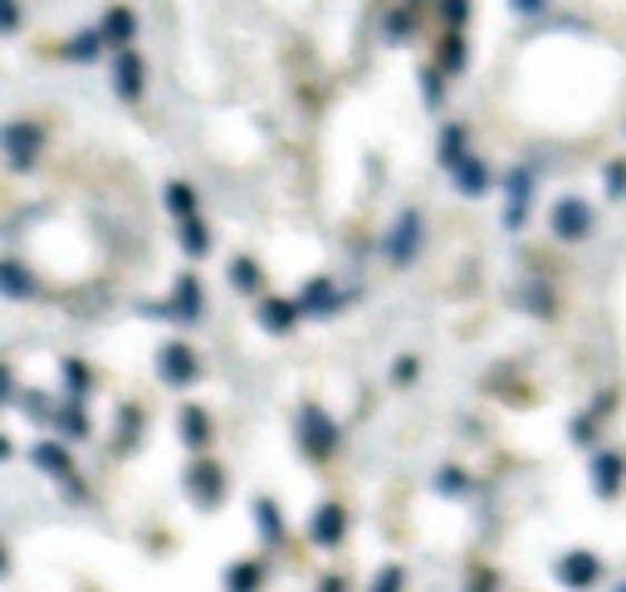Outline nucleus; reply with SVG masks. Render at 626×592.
Masks as SVG:
<instances>
[{
	"instance_id": "c9c22d12",
	"label": "nucleus",
	"mask_w": 626,
	"mask_h": 592,
	"mask_svg": "<svg viewBox=\"0 0 626 592\" xmlns=\"http://www.w3.org/2000/svg\"><path fill=\"white\" fill-rule=\"evenodd\" d=\"M465 592H495V573H489V569H475V578L465 583Z\"/></svg>"
},
{
	"instance_id": "6e6552de",
	"label": "nucleus",
	"mask_w": 626,
	"mask_h": 592,
	"mask_svg": "<svg viewBox=\"0 0 626 592\" xmlns=\"http://www.w3.org/2000/svg\"><path fill=\"white\" fill-rule=\"evenodd\" d=\"M342 534H348V510H342V504H318L314 510V520H309V539L318 549H338L342 544Z\"/></svg>"
},
{
	"instance_id": "58836bf2",
	"label": "nucleus",
	"mask_w": 626,
	"mask_h": 592,
	"mask_svg": "<svg viewBox=\"0 0 626 592\" xmlns=\"http://www.w3.org/2000/svg\"><path fill=\"white\" fill-rule=\"evenodd\" d=\"M573 441H578V446H593V441H597V422H573Z\"/></svg>"
},
{
	"instance_id": "e433bc0d",
	"label": "nucleus",
	"mask_w": 626,
	"mask_h": 592,
	"mask_svg": "<svg viewBox=\"0 0 626 592\" xmlns=\"http://www.w3.org/2000/svg\"><path fill=\"white\" fill-rule=\"evenodd\" d=\"M416 373H421V363H416V357H401V363H397V373H391V377H397L401 387H407V382H416Z\"/></svg>"
},
{
	"instance_id": "473e14b6",
	"label": "nucleus",
	"mask_w": 626,
	"mask_h": 592,
	"mask_svg": "<svg viewBox=\"0 0 626 592\" xmlns=\"http://www.w3.org/2000/svg\"><path fill=\"white\" fill-rule=\"evenodd\" d=\"M607 196L622 201L626 196V162H607Z\"/></svg>"
},
{
	"instance_id": "5701e85b",
	"label": "nucleus",
	"mask_w": 626,
	"mask_h": 592,
	"mask_svg": "<svg viewBox=\"0 0 626 592\" xmlns=\"http://www.w3.org/2000/svg\"><path fill=\"white\" fill-rule=\"evenodd\" d=\"M196 206H201V201H196V191L187 187V181H171V187H167V211L177 220H196Z\"/></svg>"
},
{
	"instance_id": "79ce46f5",
	"label": "nucleus",
	"mask_w": 626,
	"mask_h": 592,
	"mask_svg": "<svg viewBox=\"0 0 626 592\" xmlns=\"http://www.w3.org/2000/svg\"><path fill=\"white\" fill-rule=\"evenodd\" d=\"M318 592H342V578H324V588Z\"/></svg>"
},
{
	"instance_id": "4468645a",
	"label": "nucleus",
	"mask_w": 626,
	"mask_h": 592,
	"mask_svg": "<svg viewBox=\"0 0 626 592\" xmlns=\"http://www.w3.org/2000/svg\"><path fill=\"white\" fill-rule=\"evenodd\" d=\"M299 308H304V314H334V308H338L334 279H309L304 294H299Z\"/></svg>"
},
{
	"instance_id": "f3484780",
	"label": "nucleus",
	"mask_w": 626,
	"mask_h": 592,
	"mask_svg": "<svg viewBox=\"0 0 626 592\" xmlns=\"http://www.w3.org/2000/svg\"><path fill=\"white\" fill-rule=\"evenodd\" d=\"M181 441H187L191 451L211 446V416H206L201 406H187V412H181Z\"/></svg>"
},
{
	"instance_id": "9d476101",
	"label": "nucleus",
	"mask_w": 626,
	"mask_h": 592,
	"mask_svg": "<svg viewBox=\"0 0 626 592\" xmlns=\"http://www.w3.org/2000/svg\"><path fill=\"white\" fill-rule=\"evenodd\" d=\"M34 465H40L44 475L64 480V490H69V495H83V485H73V461H69L64 441H40V446H34Z\"/></svg>"
},
{
	"instance_id": "aec40b11",
	"label": "nucleus",
	"mask_w": 626,
	"mask_h": 592,
	"mask_svg": "<svg viewBox=\"0 0 626 592\" xmlns=\"http://www.w3.org/2000/svg\"><path fill=\"white\" fill-rule=\"evenodd\" d=\"M54 426H59V436H64V441H83V436H89V416H83L79 402H64V406H59Z\"/></svg>"
},
{
	"instance_id": "c85d7f7f",
	"label": "nucleus",
	"mask_w": 626,
	"mask_h": 592,
	"mask_svg": "<svg viewBox=\"0 0 626 592\" xmlns=\"http://www.w3.org/2000/svg\"><path fill=\"white\" fill-rule=\"evenodd\" d=\"M230 285L245 289V294H255V289H260V265L245 260V255H240V260H230Z\"/></svg>"
},
{
	"instance_id": "2f4dec72",
	"label": "nucleus",
	"mask_w": 626,
	"mask_h": 592,
	"mask_svg": "<svg viewBox=\"0 0 626 592\" xmlns=\"http://www.w3.org/2000/svg\"><path fill=\"white\" fill-rule=\"evenodd\" d=\"M440 495H465V490H470V480H465V471H456V465H450V471H440Z\"/></svg>"
},
{
	"instance_id": "4c0bfd02",
	"label": "nucleus",
	"mask_w": 626,
	"mask_h": 592,
	"mask_svg": "<svg viewBox=\"0 0 626 592\" xmlns=\"http://www.w3.org/2000/svg\"><path fill=\"white\" fill-rule=\"evenodd\" d=\"M421 83H426V103H431V108H440V73H431V69H426V73H421Z\"/></svg>"
},
{
	"instance_id": "7c9ffc66",
	"label": "nucleus",
	"mask_w": 626,
	"mask_h": 592,
	"mask_svg": "<svg viewBox=\"0 0 626 592\" xmlns=\"http://www.w3.org/2000/svg\"><path fill=\"white\" fill-rule=\"evenodd\" d=\"M465 16H470V0H440V20H446L450 30H460Z\"/></svg>"
},
{
	"instance_id": "ea45409f",
	"label": "nucleus",
	"mask_w": 626,
	"mask_h": 592,
	"mask_svg": "<svg viewBox=\"0 0 626 592\" xmlns=\"http://www.w3.org/2000/svg\"><path fill=\"white\" fill-rule=\"evenodd\" d=\"M519 16H538V10H548V0H509Z\"/></svg>"
},
{
	"instance_id": "39448f33",
	"label": "nucleus",
	"mask_w": 626,
	"mask_h": 592,
	"mask_svg": "<svg viewBox=\"0 0 626 592\" xmlns=\"http://www.w3.org/2000/svg\"><path fill=\"white\" fill-rule=\"evenodd\" d=\"M187 495L196 500V510H216L226 500V475H220L216 461H196L187 471Z\"/></svg>"
},
{
	"instance_id": "1a4fd4ad",
	"label": "nucleus",
	"mask_w": 626,
	"mask_h": 592,
	"mask_svg": "<svg viewBox=\"0 0 626 592\" xmlns=\"http://www.w3.org/2000/svg\"><path fill=\"white\" fill-rule=\"evenodd\" d=\"M529 196H534V171L529 167H514L509 171V196H505V226L519 230L529 220Z\"/></svg>"
},
{
	"instance_id": "6ab92c4d",
	"label": "nucleus",
	"mask_w": 626,
	"mask_h": 592,
	"mask_svg": "<svg viewBox=\"0 0 626 592\" xmlns=\"http://www.w3.org/2000/svg\"><path fill=\"white\" fill-rule=\"evenodd\" d=\"M0 289H6V299H30V294H34V279L24 275L20 260H6V265H0Z\"/></svg>"
},
{
	"instance_id": "4be33fe9",
	"label": "nucleus",
	"mask_w": 626,
	"mask_h": 592,
	"mask_svg": "<svg viewBox=\"0 0 626 592\" xmlns=\"http://www.w3.org/2000/svg\"><path fill=\"white\" fill-rule=\"evenodd\" d=\"M465 157H470V152H465V128H456V122H450V128L440 132V167L456 171Z\"/></svg>"
},
{
	"instance_id": "bb28decb",
	"label": "nucleus",
	"mask_w": 626,
	"mask_h": 592,
	"mask_svg": "<svg viewBox=\"0 0 626 592\" xmlns=\"http://www.w3.org/2000/svg\"><path fill=\"white\" fill-rule=\"evenodd\" d=\"M260 563H255V559H245V563H236V569H230L226 573V588L230 592H255V588H260Z\"/></svg>"
},
{
	"instance_id": "dca6fc26",
	"label": "nucleus",
	"mask_w": 626,
	"mask_h": 592,
	"mask_svg": "<svg viewBox=\"0 0 626 592\" xmlns=\"http://www.w3.org/2000/svg\"><path fill=\"white\" fill-rule=\"evenodd\" d=\"M132 30H138V20H132L128 6H113V10L103 16V40L113 45V49H128V45H132Z\"/></svg>"
},
{
	"instance_id": "a19ab883",
	"label": "nucleus",
	"mask_w": 626,
	"mask_h": 592,
	"mask_svg": "<svg viewBox=\"0 0 626 592\" xmlns=\"http://www.w3.org/2000/svg\"><path fill=\"white\" fill-rule=\"evenodd\" d=\"M6 30H10V34L20 30V0H6Z\"/></svg>"
},
{
	"instance_id": "f03ea898",
	"label": "nucleus",
	"mask_w": 626,
	"mask_h": 592,
	"mask_svg": "<svg viewBox=\"0 0 626 592\" xmlns=\"http://www.w3.org/2000/svg\"><path fill=\"white\" fill-rule=\"evenodd\" d=\"M0 147H6V162L16 171H30L40 162V147H44V128H34V122H10L6 132H0Z\"/></svg>"
},
{
	"instance_id": "0eeeda50",
	"label": "nucleus",
	"mask_w": 626,
	"mask_h": 592,
	"mask_svg": "<svg viewBox=\"0 0 626 592\" xmlns=\"http://www.w3.org/2000/svg\"><path fill=\"white\" fill-rule=\"evenodd\" d=\"M597 578H603V559L597 553H563L558 559V583L563 588H573V592H587V588H597Z\"/></svg>"
},
{
	"instance_id": "423d86ee",
	"label": "nucleus",
	"mask_w": 626,
	"mask_h": 592,
	"mask_svg": "<svg viewBox=\"0 0 626 592\" xmlns=\"http://www.w3.org/2000/svg\"><path fill=\"white\" fill-rule=\"evenodd\" d=\"M416 250H421V216L401 211L397 226H391V236H387V260L391 265H411Z\"/></svg>"
},
{
	"instance_id": "a878e982",
	"label": "nucleus",
	"mask_w": 626,
	"mask_h": 592,
	"mask_svg": "<svg viewBox=\"0 0 626 592\" xmlns=\"http://www.w3.org/2000/svg\"><path fill=\"white\" fill-rule=\"evenodd\" d=\"M103 30H83V34H73V40L64 45V55L69 59H79V65H89V59H98V49H103Z\"/></svg>"
},
{
	"instance_id": "393cba45",
	"label": "nucleus",
	"mask_w": 626,
	"mask_h": 592,
	"mask_svg": "<svg viewBox=\"0 0 626 592\" xmlns=\"http://www.w3.org/2000/svg\"><path fill=\"white\" fill-rule=\"evenodd\" d=\"M181 250L196 255V260H201V255L211 250V230H206V220H201V216H196V220H181Z\"/></svg>"
},
{
	"instance_id": "f704fd0d",
	"label": "nucleus",
	"mask_w": 626,
	"mask_h": 592,
	"mask_svg": "<svg viewBox=\"0 0 626 592\" xmlns=\"http://www.w3.org/2000/svg\"><path fill=\"white\" fill-rule=\"evenodd\" d=\"M372 592H401V569H397V563L372 578Z\"/></svg>"
},
{
	"instance_id": "7ed1b4c3",
	"label": "nucleus",
	"mask_w": 626,
	"mask_h": 592,
	"mask_svg": "<svg viewBox=\"0 0 626 592\" xmlns=\"http://www.w3.org/2000/svg\"><path fill=\"white\" fill-rule=\"evenodd\" d=\"M548 230H554L558 240H587V230H593V206L578 201V196H563L554 211H548Z\"/></svg>"
},
{
	"instance_id": "c756f323",
	"label": "nucleus",
	"mask_w": 626,
	"mask_h": 592,
	"mask_svg": "<svg viewBox=\"0 0 626 592\" xmlns=\"http://www.w3.org/2000/svg\"><path fill=\"white\" fill-rule=\"evenodd\" d=\"M138 431H142V412H138V406H122V436H118V446L132 451V446H138Z\"/></svg>"
},
{
	"instance_id": "2eb2a0df",
	"label": "nucleus",
	"mask_w": 626,
	"mask_h": 592,
	"mask_svg": "<svg viewBox=\"0 0 626 592\" xmlns=\"http://www.w3.org/2000/svg\"><path fill=\"white\" fill-rule=\"evenodd\" d=\"M299 314H304V308L294 304V299H265L260 304V324L269 333H289L294 324H299Z\"/></svg>"
},
{
	"instance_id": "b1692460",
	"label": "nucleus",
	"mask_w": 626,
	"mask_h": 592,
	"mask_svg": "<svg viewBox=\"0 0 626 592\" xmlns=\"http://www.w3.org/2000/svg\"><path fill=\"white\" fill-rule=\"evenodd\" d=\"M64 387H69V397H73V402L89 397V387H93L89 363H79V357H64Z\"/></svg>"
},
{
	"instance_id": "37998d69",
	"label": "nucleus",
	"mask_w": 626,
	"mask_h": 592,
	"mask_svg": "<svg viewBox=\"0 0 626 592\" xmlns=\"http://www.w3.org/2000/svg\"><path fill=\"white\" fill-rule=\"evenodd\" d=\"M617 592H626V588H617Z\"/></svg>"
},
{
	"instance_id": "72a5a7b5",
	"label": "nucleus",
	"mask_w": 626,
	"mask_h": 592,
	"mask_svg": "<svg viewBox=\"0 0 626 592\" xmlns=\"http://www.w3.org/2000/svg\"><path fill=\"white\" fill-rule=\"evenodd\" d=\"M387 34H391V40H407V34H411V6H401L397 16H387Z\"/></svg>"
},
{
	"instance_id": "412c9836",
	"label": "nucleus",
	"mask_w": 626,
	"mask_h": 592,
	"mask_svg": "<svg viewBox=\"0 0 626 592\" xmlns=\"http://www.w3.org/2000/svg\"><path fill=\"white\" fill-rule=\"evenodd\" d=\"M255 520H260V539H265V544H279V539H285V520H279V504L275 500H255Z\"/></svg>"
},
{
	"instance_id": "cd10ccee",
	"label": "nucleus",
	"mask_w": 626,
	"mask_h": 592,
	"mask_svg": "<svg viewBox=\"0 0 626 592\" xmlns=\"http://www.w3.org/2000/svg\"><path fill=\"white\" fill-rule=\"evenodd\" d=\"M460 69H465V40L460 30H450L446 45H440V73H460Z\"/></svg>"
},
{
	"instance_id": "9b49d317",
	"label": "nucleus",
	"mask_w": 626,
	"mask_h": 592,
	"mask_svg": "<svg viewBox=\"0 0 626 592\" xmlns=\"http://www.w3.org/2000/svg\"><path fill=\"white\" fill-rule=\"evenodd\" d=\"M113 89L122 103H138L142 98V59H138V49H118V59H113Z\"/></svg>"
},
{
	"instance_id": "20e7f679",
	"label": "nucleus",
	"mask_w": 626,
	"mask_h": 592,
	"mask_svg": "<svg viewBox=\"0 0 626 592\" xmlns=\"http://www.w3.org/2000/svg\"><path fill=\"white\" fill-rule=\"evenodd\" d=\"M157 377H162L167 387H191V382L201 377V363H196V353L187 343H167V348L157 353Z\"/></svg>"
},
{
	"instance_id": "f257e3e1",
	"label": "nucleus",
	"mask_w": 626,
	"mask_h": 592,
	"mask_svg": "<svg viewBox=\"0 0 626 592\" xmlns=\"http://www.w3.org/2000/svg\"><path fill=\"white\" fill-rule=\"evenodd\" d=\"M299 446H304V455H314V461H328V455L338 451V422L318 402H309L299 412Z\"/></svg>"
},
{
	"instance_id": "a211bd4d",
	"label": "nucleus",
	"mask_w": 626,
	"mask_h": 592,
	"mask_svg": "<svg viewBox=\"0 0 626 592\" xmlns=\"http://www.w3.org/2000/svg\"><path fill=\"white\" fill-rule=\"evenodd\" d=\"M450 177H456V187H460L465 196H485V191H489V171H485L480 157H465V162L450 171Z\"/></svg>"
},
{
	"instance_id": "f8f14e48",
	"label": "nucleus",
	"mask_w": 626,
	"mask_h": 592,
	"mask_svg": "<svg viewBox=\"0 0 626 592\" xmlns=\"http://www.w3.org/2000/svg\"><path fill=\"white\" fill-rule=\"evenodd\" d=\"M622 480H626V461L617 451H597L593 455V490L603 500H617L622 495Z\"/></svg>"
},
{
	"instance_id": "ddd939ff",
	"label": "nucleus",
	"mask_w": 626,
	"mask_h": 592,
	"mask_svg": "<svg viewBox=\"0 0 626 592\" xmlns=\"http://www.w3.org/2000/svg\"><path fill=\"white\" fill-rule=\"evenodd\" d=\"M201 285H196L191 275H181L177 279V294H171V304L162 308V314H171V318H181V324H196V318H201Z\"/></svg>"
}]
</instances>
